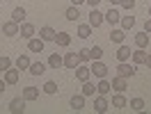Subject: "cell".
<instances>
[{"mask_svg":"<svg viewBox=\"0 0 151 114\" xmlns=\"http://www.w3.org/2000/svg\"><path fill=\"white\" fill-rule=\"evenodd\" d=\"M149 16H151V7H149Z\"/></svg>","mask_w":151,"mask_h":114,"instance_id":"obj_44","label":"cell"},{"mask_svg":"<svg viewBox=\"0 0 151 114\" xmlns=\"http://www.w3.org/2000/svg\"><path fill=\"white\" fill-rule=\"evenodd\" d=\"M80 64H83V62H80V55H78V53H66L64 55V66L66 68H73L76 71V66H80Z\"/></svg>","mask_w":151,"mask_h":114,"instance_id":"obj_4","label":"cell"},{"mask_svg":"<svg viewBox=\"0 0 151 114\" xmlns=\"http://www.w3.org/2000/svg\"><path fill=\"white\" fill-rule=\"evenodd\" d=\"M30 64H32V62H30L28 55H19V57H16V62H14V66L19 68V71H28Z\"/></svg>","mask_w":151,"mask_h":114,"instance_id":"obj_19","label":"cell"},{"mask_svg":"<svg viewBox=\"0 0 151 114\" xmlns=\"http://www.w3.org/2000/svg\"><path fill=\"white\" fill-rule=\"evenodd\" d=\"M110 85H112L114 91H122V94H124V91L128 89V80H126V78H122V76H114Z\"/></svg>","mask_w":151,"mask_h":114,"instance_id":"obj_6","label":"cell"},{"mask_svg":"<svg viewBox=\"0 0 151 114\" xmlns=\"http://www.w3.org/2000/svg\"><path fill=\"white\" fill-rule=\"evenodd\" d=\"M89 55H92V62H94V59H101V57H103V50H101V46L89 48Z\"/></svg>","mask_w":151,"mask_h":114,"instance_id":"obj_33","label":"cell"},{"mask_svg":"<svg viewBox=\"0 0 151 114\" xmlns=\"http://www.w3.org/2000/svg\"><path fill=\"white\" fill-rule=\"evenodd\" d=\"M19 23H14V21H7L5 25H2V32H5V37H16L19 34Z\"/></svg>","mask_w":151,"mask_h":114,"instance_id":"obj_11","label":"cell"},{"mask_svg":"<svg viewBox=\"0 0 151 114\" xmlns=\"http://www.w3.org/2000/svg\"><path fill=\"white\" fill-rule=\"evenodd\" d=\"M30 76H41V73H44V71H46V66H44V64H41V62H32V64H30Z\"/></svg>","mask_w":151,"mask_h":114,"instance_id":"obj_28","label":"cell"},{"mask_svg":"<svg viewBox=\"0 0 151 114\" xmlns=\"http://www.w3.org/2000/svg\"><path fill=\"white\" fill-rule=\"evenodd\" d=\"M25 16H28V14H25V9H23V7H16V9L12 11V21H14V23H25Z\"/></svg>","mask_w":151,"mask_h":114,"instance_id":"obj_22","label":"cell"},{"mask_svg":"<svg viewBox=\"0 0 151 114\" xmlns=\"http://www.w3.org/2000/svg\"><path fill=\"white\" fill-rule=\"evenodd\" d=\"M23 98H25V100H37L39 98V89L37 87H25V89H23Z\"/></svg>","mask_w":151,"mask_h":114,"instance_id":"obj_25","label":"cell"},{"mask_svg":"<svg viewBox=\"0 0 151 114\" xmlns=\"http://www.w3.org/2000/svg\"><path fill=\"white\" fill-rule=\"evenodd\" d=\"M133 62L135 64H144V59H147V50L144 48H137V50H133Z\"/></svg>","mask_w":151,"mask_h":114,"instance_id":"obj_27","label":"cell"},{"mask_svg":"<svg viewBox=\"0 0 151 114\" xmlns=\"http://www.w3.org/2000/svg\"><path fill=\"white\" fill-rule=\"evenodd\" d=\"M5 87H7V82H5V78H2V80H0V94L5 91Z\"/></svg>","mask_w":151,"mask_h":114,"instance_id":"obj_41","label":"cell"},{"mask_svg":"<svg viewBox=\"0 0 151 114\" xmlns=\"http://www.w3.org/2000/svg\"><path fill=\"white\" fill-rule=\"evenodd\" d=\"M89 34H92V25H89V23H83V25H78V37H80V39H87Z\"/></svg>","mask_w":151,"mask_h":114,"instance_id":"obj_29","label":"cell"},{"mask_svg":"<svg viewBox=\"0 0 151 114\" xmlns=\"http://www.w3.org/2000/svg\"><path fill=\"white\" fill-rule=\"evenodd\" d=\"M55 30L50 28V25H44V28L39 30V39H44V41H55Z\"/></svg>","mask_w":151,"mask_h":114,"instance_id":"obj_15","label":"cell"},{"mask_svg":"<svg viewBox=\"0 0 151 114\" xmlns=\"http://www.w3.org/2000/svg\"><path fill=\"white\" fill-rule=\"evenodd\" d=\"M110 5H122V0H110Z\"/></svg>","mask_w":151,"mask_h":114,"instance_id":"obj_43","label":"cell"},{"mask_svg":"<svg viewBox=\"0 0 151 114\" xmlns=\"http://www.w3.org/2000/svg\"><path fill=\"white\" fill-rule=\"evenodd\" d=\"M103 23H105V14H103V11H99L94 7V9L89 11V25H92V30H94V28H101Z\"/></svg>","mask_w":151,"mask_h":114,"instance_id":"obj_2","label":"cell"},{"mask_svg":"<svg viewBox=\"0 0 151 114\" xmlns=\"http://www.w3.org/2000/svg\"><path fill=\"white\" fill-rule=\"evenodd\" d=\"M108 107H110V103H108V98L99 94V98L94 100V112H99V114H105V112H108Z\"/></svg>","mask_w":151,"mask_h":114,"instance_id":"obj_7","label":"cell"},{"mask_svg":"<svg viewBox=\"0 0 151 114\" xmlns=\"http://www.w3.org/2000/svg\"><path fill=\"white\" fill-rule=\"evenodd\" d=\"M131 55H133L131 48L124 46V43H119V50H117V59H119V62H131Z\"/></svg>","mask_w":151,"mask_h":114,"instance_id":"obj_16","label":"cell"},{"mask_svg":"<svg viewBox=\"0 0 151 114\" xmlns=\"http://www.w3.org/2000/svg\"><path fill=\"white\" fill-rule=\"evenodd\" d=\"M19 76H21V71L16 66L7 68V71H5V82H7V85H16V82H19Z\"/></svg>","mask_w":151,"mask_h":114,"instance_id":"obj_8","label":"cell"},{"mask_svg":"<svg viewBox=\"0 0 151 114\" xmlns=\"http://www.w3.org/2000/svg\"><path fill=\"white\" fill-rule=\"evenodd\" d=\"M124 39H126L124 28L122 30H112V32H110V41H112V43H124Z\"/></svg>","mask_w":151,"mask_h":114,"instance_id":"obj_26","label":"cell"},{"mask_svg":"<svg viewBox=\"0 0 151 114\" xmlns=\"http://www.w3.org/2000/svg\"><path fill=\"white\" fill-rule=\"evenodd\" d=\"M96 91H99L101 96H108L110 91H112V85H110V82H108L105 78H101V82L96 85Z\"/></svg>","mask_w":151,"mask_h":114,"instance_id":"obj_21","label":"cell"},{"mask_svg":"<svg viewBox=\"0 0 151 114\" xmlns=\"http://www.w3.org/2000/svg\"><path fill=\"white\" fill-rule=\"evenodd\" d=\"M44 43H46V41H44V39H28V50L30 53H44Z\"/></svg>","mask_w":151,"mask_h":114,"instance_id":"obj_9","label":"cell"},{"mask_svg":"<svg viewBox=\"0 0 151 114\" xmlns=\"http://www.w3.org/2000/svg\"><path fill=\"white\" fill-rule=\"evenodd\" d=\"M117 76L122 78H133L135 76V64H131V62H119V66H117Z\"/></svg>","mask_w":151,"mask_h":114,"instance_id":"obj_1","label":"cell"},{"mask_svg":"<svg viewBox=\"0 0 151 114\" xmlns=\"http://www.w3.org/2000/svg\"><path fill=\"white\" fill-rule=\"evenodd\" d=\"M25 103H28L25 98H14V100L9 103V112L12 114H23L25 112Z\"/></svg>","mask_w":151,"mask_h":114,"instance_id":"obj_5","label":"cell"},{"mask_svg":"<svg viewBox=\"0 0 151 114\" xmlns=\"http://www.w3.org/2000/svg\"><path fill=\"white\" fill-rule=\"evenodd\" d=\"M71 110H73V112L85 110V94H76L73 98H71Z\"/></svg>","mask_w":151,"mask_h":114,"instance_id":"obj_12","label":"cell"},{"mask_svg":"<svg viewBox=\"0 0 151 114\" xmlns=\"http://www.w3.org/2000/svg\"><path fill=\"white\" fill-rule=\"evenodd\" d=\"M144 66H149V68H151V53L147 55V59H144Z\"/></svg>","mask_w":151,"mask_h":114,"instance_id":"obj_40","label":"cell"},{"mask_svg":"<svg viewBox=\"0 0 151 114\" xmlns=\"http://www.w3.org/2000/svg\"><path fill=\"white\" fill-rule=\"evenodd\" d=\"M122 21V16H119V11L114 9L112 5H110V11H105V23H110V25H114V23H119Z\"/></svg>","mask_w":151,"mask_h":114,"instance_id":"obj_20","label":"cell"},{"mask_svg":"<svg viewBox=\"0 0 151 114\" xmlns=\"http://www.w3.org/2000/svg\"><path fill=\"white\" fill-rule=\"evenodd\" d=\"M78 55H80V62H92V55H89V48H83V50H78Z\"/></svg>","mask_w":151,"mask_h":114,"instance_id":"obj_36","label":"cell"},{"mask_svg":"<svg viewBox=\"0 0 151 114\" xmlns=\"http://www.w3.org/2000/svg\"><path fill=\"white\" fill-rule=\"evenodd\" d=\"M122 7H124V9H128V11H131L133 7H135V0H122Z\"/></svg>","mask_w":151,"mask_h":114,"instance_id":"obj_37","label":"cell"},{"mask_svg":"<svg viewBox=\"0 0 151 114\" xmlns=\"http://www.w3.org/2000/svg\"><path fill=\"white\" fill-rule=\"evenodd\" d=\"M112 107H114V110H124V107H128V100H126V96H124L122 91H117V94L112 96Z\"/></svg>","mask_w":151,"mask_h":114,"instance_id":"obj_10","label":"cell"},{"mask_svg":"<svg viewBox=\"0 0 151 114\" xmlns=\"http://www.w3.org/2000/svg\"><path fill=\"white\" fill-rule=\"evenodd\" d=\"M119 23H122L124 30H131L133 25H135V19H133V16H122V21H119Z\"/></svg>","mask_w":151,"mask_h":114,"instance_id":"obj_32","label":"cell"},{"mask_svg":"<svg viewBox=\"0 0 151 114\" xmlns=\"http://www.w3.org/2000/svg\"><path fill=\"white\" fill-rule=\"evenodd\" d=\"M64 16H66V21H71V23H76V21L80 19V9L76 7V5H71L69 9L64 11Z\"/></svg>","mask_w":151,"mask_h":114,"instance_id":"obj_23","label":"cell"},{"mask_svg":"<svg viewBox=\"0 0 151 114\" xmlns=\"http://www.w3.org/2000/svg\"><path fill=\"white\" fill-rule=\"evenodd\" d=\"M149 39H151V34L142 30V32L135 34V46H137V48H147V46H149Z\"/></svg>","mask_w":151,"mask_h":114,"instance_id":"obj_14","label":"cell"},{"mask_svg":"<svg viewBox=\"0 0 151 114\" xmlns=\"http://www.w3.org/2000/svg\"><path fill=\"white\" fill-rule=\"evenodd\" d=\"M19 34L23 39H32V37H35V25H32V23H21Z\"/></svg>","mask_w":151,"mask_h":114,"instance_id":"obj_17","label":"cell"},{"mask_svg":"<svg viewBox=\"0 0 151 114\" xmlns=\"http://www.w3.org/2000/svg\"><path fill=\"white\" fill-rule=\"evenodd\" d=\"M44 91H46V94H50V96H53V94H57V85L53 82V80H48L46 85H44Z\"/></svg>","mask_w":151,"mask_h":114,"instance_id":"obj_34","label":"cell"},{"mask_svg":"<svg viewBox=\"0 0 151 114\" xmlns=\"http://www.w3.org/2000/svg\"><path fill=\"white\" fill-rule=\"evenodd\" d=\"M7 68H12V59L9 57H0V71H2V73H5V71H7Z\"/></svg>","mask_w":151,"mask_h":114,"instance_id":"obj_35","label":"cell"},{"mask_svg":"<svg viewBox=\"0 0 151 114\" xmlns=\"http://www.w3.org/2000/svg\"><path fill=\"white\" fill-rule=\"evenodd\" d=\"M92 73H94L96 78H99V80H101V78H105L108 76V66H105L103 62H101V59H94V62H92Z\"/></svg>","mask_w":151,"mask_h":114,"instance_id":"obj_3","label":"cell"},{"mask_svg":"<svg viewBox=\"0 0 151 114\" xmlns=\"http://www.w3.org/2000/svg\"><path fill=\"white\" fill-rule=\"evenodd\" d=\"M83 2H85V0H71V5H76V7H78V5H83Z\"/></svg>","mask_w":151,"mask_h":114,"instance_id":"obj_42","label":"cell"},{"mask_svg":"<svg viewBox=\"0 0 151 114\" xmlns=\"http://www.w3.org/2000/svg\"><path fill=\"white\" fill-rule=\"evenodd\" d=\"M48 66H50V68H60V66H64V57H60L57 53H53V55L48 57Z\"/></svg>","mask_w":151,"mask_h":114,"instance_id":"obj_24","label":"cell"},{"mask_svg":"<svg viewBox=\"0 0 151 114\" xmlns=\"http://www.w3.org/2000/svg\"><path fill=\"white\" fill-rule=\"evenodd\" d=\"M85 2L92 7V9H94V7H99V2H101V0H85Z\"/></svg>","mask_w":151,"mask_h":114,"instance_id":"obj_38","label":"cell"},{"mask_svg":"<svg viewBox=\"0 0 151 114\" xmlns=\"http://www.w3.org/2000/svg\"><path fill=\"white\" fill-rule=\"evenodd\" d=\"M128 107H131L133 112H142V110H144V100H142V98H131Z\"/></svg>","mask_w":151,"mask_h":114,"instance_id":"obj_30","label":"cell"},{"mask_svg":"<svg viewBox=\"0 0 151 114\" xmlns=\"http://www.w3.org/2000/svg\"><path fill=\"white\" fill-rule=\"evenodd\" d=\"M94 91H96V87L92 85L89 80H87V82H83V94H85V98H87V96H94Z\"/></svg>","mask_w":151,"mask_h":114,"instance_id":"obj_31","label":"cell"},{"mask_svg":"<svg viewBox=\"0 0 151 114\" xmlns=\"http://www.w3.org/2000/svg\"><path fill=\"white\" fill-rule=\"evenodd\" d=\"M89 76H92V68H89V66H83V64H80V66H76V78H78L80 82H87Z\"/></svg>","mask_w":151,"mask_h":114,"instance_id":"obj_13","label":"cell"},{"mask_svg":"<svg viewBox=\"0 0 151 114\" xmlns=\"http://www.w3.org/2000/svg\"><path fill=\"white\" fill-rule=\"evenodd\" d=\"M144 32H149V34H151V16L147 19V23H144Z\"/></svg>","mask_w":151,"mask_h":114,"instance_id":"obj_39","label":"cell"},{"mask_svg":"<svg viewBox=\"0 0 151 114\" xmlns=\"http://www.w3.org/2000/svg\"><path fill=\"white\" fill-rule=\"evenodd\" d=\"M55 43L60 48H66L69 43H71V34H69V32H57L55 34Z\"/></svg>","mask_w":151,"mask_h":114,"instance_id":"obj_18","label":"cell"}]
</instances>
